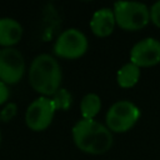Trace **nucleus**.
<instances>
[{
	"label": "nucleus",
	"instance_id": "1",
	"mask_svg": "<svg viewBox=\"0 0 160 160\" xmlns=\"http://www.w3.org/2000/svg\"><path fill=\"white\" fill-rule=\"evenodd\" d=\"M72 140L75 146L86 154L101 155L108 152L112 144V132L106 128V125L89 119L79 120L71 130Z\"/></svg>",
	"mask_w": 160,
	"mask_h": 160
},
{
	"label": "nucleus",
	"instance_id": "6",
	"mask_svg": "<svg viewBox=\"0 0 160 160\" xmlns=\"http://www.w3.org/2000/svg\"><path fill=\"white\" fill-rule=\"evenodd\" d=\"M25 74V60L15 48L0 50V81L6 85L18 84Z\"/></svg>",
	"mask_w": 160,
	"mask_h": 160
},
{
	"label": "nucleus",
	"instance_id": "17",
	"mask_svg": "<svg viewBox=\"0 0 160 160\" xmlns=\"http://www.w3.org/2000/svg\"><path fill=\"white\" fill-rule=\"evenodd\" d=\"M0 142H1V132H0Z\"/></svg>",
	"mask_w": 160,
	"mask_h": 160
},
{
	"label": "nucleus",
	"instance_id": "2",
	"mask_svg": "<svg viewBox=\"0 0 160 160\" xmlns=\"http://www.w3.org/2000/svg\"><path fill=\"white\" fill-rule=\"evenodd\" d=\"M62 72L58 60L49 54L34 58L29 68V82L31 88L45 98L52 96L61 85Z\"/></svg>",
	"mask_w": 160,
	"mask_h": 160
},
{
	"label": "nucleus",
	"instance_id": "4",
	"mask_svg": "<svg viewBox=\"0 0 160 160\" xmlns=\"http://www.w3.org/2000/svg\"><path fill=\"white\" fill-rule=\"evenodd\" d=\"M139 108L129 100H119L114 102L105 116L106 128L115 134L129 131L139 120Z\"/></svg>",
	"mask_w": 160,
	"mask_h": 160
},
{
	"label": "nucleus",
	"instance_id": "13",
	"mask_svg": "<svg viewBox=\"0 0 160 160\" xmlns=\"http://www.w3.org/2000/svg\"><path fill=\"white\" fill-rule=\"evenodd\" d=\"M50 99L52 101V105H54L55 110H64V111H66V110H69L71 108V104H72L71 94L65 88H60Z\"/></svg>",
	"mask_w": 160,
	"mask_h": 160
},
{
	"label": "nucleus",
	"instance_id": "12",
	"mask_svg": "<svg viewBox=\"0 0 160 160\" xmlns=\"http://www.w3.org/2000/svg\"><path fill=\"white\" fill-rule=\"evenodd\" d=\"M101 110V99L99 95L90 92L86 94L80 101V112L82 119L92 120Z\"/></svg>",
	"mask_w": 160,
	"mask_h": 160
},
{
	"label": "nucleus",
	"instance_id": "8",
	"mask_svg": "<svg viewBox=\"0 0 160 160\" xmlns=\"http://www.w3.org/2000/svg\"><path fill=\"white\" fill-rule=\"evenodd\" d=\"M130 61L139 68H150L160 62V41L145 38L138 41L130 50Z\"/></svg>",
	"mask_w": 160,
	"mask_h": 160
},
{
	"label": "nucleus",
	"instance_id": "7",
	"mask_svg": "<svg viewBox=\"0 0 160 160\" xmlns=\"http://www.w3.org/2000/svg\"><path fill=\"white\" fill-rule=\"evenodd\" d=\"M55 111L51 99L40 96L28 106L25 112V124L32 131H42L51 124Z\"/></svg>",
	"mask_w": 160,
	"mask_h": 160
},
{
	"label": "nucleus",
	"instance_id": "15",
	"mask_svg": "<svg viewBox=\"0 0 160 160\" xmlns=\"http://www.w3.org/2000/svg\"><path fill=\"white\" fill-rule=\"evenodd\" d=\"M150 21L160 29V0L152 4L150 8Z\"/></svg>",
	"mask_w": 160,
	"mask_h": 160
},
{
	"label": "nucleus",
	"instance_id": "16",
	"mask_svg": "<svg viewBox=\"0 0 160 160\" xmlns=\"http://www.w3.org/2000/svg\"><path fill=\"white\" fill-rule=\"evenodd\" d=\"M10 98V89L6 84L0 81V106L4 105Z\"/></svg>",
	"mask_w": 160,
	"mask_h": 160
},
{
	"label": "nucleus",
	"instance_id": "3",
	"mask_svg": "<svg viewBox=\"0 0 160 160\" xmlns=\"http://www.w3.org/2000/svg\"><path fill=\"white\" fill-rule=\"evenodd\" d=\"M116 25L126 31H136L145 28L150 21V9L138 1H118L114 4Z\"/></svg>",
	"mask_w": 160,
	"mask_h": 160
},
{
	"label": "nucleus",
	"instance_id": "5",
	"mask_svg": "<svg viewBox=\"0 0 160 160\" xmlns=\"http://www.w3.org/2000/svg\"><path fill=\"white\" fill-rule=\"evenodd\" d=\"M86 35L75 28L64 30L54 44V54L65 60H75L81 58L88 51Z\"/></svg>",
	"mask_w": 160,
	"mask_h": 160
},
{
	"label": "nucleus",
	"instance_id": "9",
	"mask_svg": "<svg viewBox=\"0 0 160 160\" xmlns=\"http://www.w3.org/2000/svg\"><path fill=\"white\" fill-rule=\"evenodd\" d=\"M116 21L112 9L110 8H101L94 12L90 20V29L94 35L99 38L109 36L115 29Z\"/></svg>",
	"mask_w": 160,
	"mask_h": 160
},
{
	"label": "nucleus",
	"instance_id": "10",
	"mask_svg": "<svg viewBox=\"0 0 160 160\" xmlns=\"http://www.w3.org/2000/svg\"><path fill=\"white\" fill-rule=\"evenodd\" d=\"M24 30L19 21L11 18H0V45L12 48L22 38Z\"/></svg>",
	"mask_w": 160,
	"mask_h": 160
},
{
	"label": "nucleus",
	"instance_id": "14",
	"mask_svg": "<svg viewBox=\"0 0 160 160\" xmlns=\"http://www.w3.org/2000/svg\"><path fill=\"white\" fill-rule=\"evenodd\" d=\"M16 105L14 102H8L2 110L0 111V120L1 121H10L15 115H16Z\"/></svg>",
	"mask_w": 160,
	"mask_h": 160
},
{
	"label": "nucleus",
	"instance_id": "11",
	"mask_svg": "<svg viewBox=\"0 0 160 160\" xmlns=\"http://www.w3.org/2000/svg\"><path fill=\"white\" fill-rule=\"evenodd\" d=\"M139 79H140V68L132 64L131 61L122 65L116 74V81L119 86L122 89H130L135 86Z\"/></svg>",
	"mask_w": 160,
	"mask_h": 160
}]
</instances>
